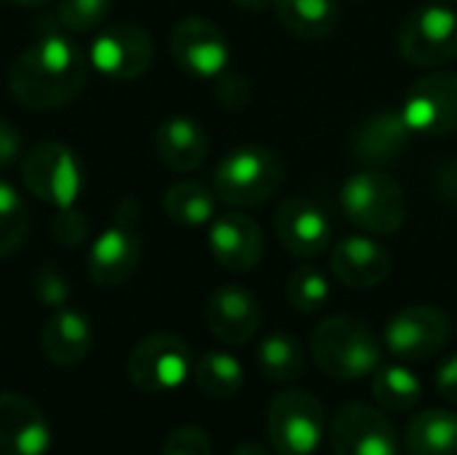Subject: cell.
I'll return each mask as SVG.
<instances>
[{
    "label": "cell",
    "instance_id": "41",
    "mask_svg": "<svg viewBox=\"0 0 457 455\" xmlns=\"http://www.w3.org/2000/svg\"><path fill=\"white\" fill-rule=\"evenodd\" d=\"M447 3H453V5H457V0H447Z\"/></svg>",
    "mask_w": 457,
    "mask_h": 455
},
{
    "label": "cell",
    "instance_id": "28",
    "mask_svg": "<svg viewBox=\"0 0 457 455\" xmlns=\"http://www.w3.org/2000/svg\"><path fill=\"white\" fill-rule=\"evenodd\" d=\"M195 386L212 400H230L244 386V367L228 351H206L193 365Z\"/></svg>",
    "mask_w": 457,
    "mask_h": 455
},
{
    "label": "cell",
    "instance_id": "30",
    "mask_svg": "<svg viewBox=\"0 0 457 455\" xmlns=\"http://www.w3.org/2000/svg\"><path fill=\"white\" fill-rule=\"evenodd\" d=\"M329 282L316 265H300L287 282V298L300 314H316L329 303Z\"/></svg>",
    "mask_w": 457,
    "mask_h": 455
},
{
    "label": "cell",
    "instance_id": "13",
    "mask_svg": "<svg viewBox=\"0 0 457 455\" xmlns=\"http://www.w3.org/2000/svg\"><path fill=\"white\" fill-rule=\"evenodd\" d=\"M169 48L177 67L195 78H217L230 62L225 32L204 16L179 19L171 29Z\"/></svg>",
    "mask_w": 457,
    "mask_h": 455
},
{
    "label": "cell",
    "instance_id": "9",
    "mask_svg": "<svg viewBox=\"0 0 457 455\" xmlns=\"http://www.w3.org/2000/svg\"><path fill=\"white\" fill-rule=\"evenodd\" d=\"M139 209L131 198L120 201L115 223L94 241L88 252V276L99 287L126 284L142 260V236L137 231Z\"/></svg>",
    "mask_w": 457,
    "mask_h": 455
},
{
    "label": "cell",
    "instance_id": "40",
    "mask_svg": "<svg viewBox=\"0 0 457 455\" xmlns=\"http://www.w3.org/2000/svg\"><path fill=\"white\" fill-rule=\"evenodd\" d=\"M5 3H13V5H40L46 0H5Z\"/></svg>",
    "mask_w": 457,
    "mask_h": 455
},
{
    "label": "cell",
    "instance_id": "4",
    "mask_svg": "<svg viewBox=\"0 0 457 455\" xmlns=\"http://www.w3.org/2000/svg\"><path fill=\"white\" fill-rule=\"evenodd\" d=\"M340 204L353 225L375 236H391L407 220V196L402 185L380 169L351 174L343 182Z\"/></svg>",
    "mask_w": 457,
    "mask_h": 455
},
{
    "label": "cell",
    "instance_id": "32",
    "mask_svg": "<svg viewBox=\"0 0 457 455\" xmlns=\"http://www.w3.org/2000/svg\"><path fill=\"white\" fill-rule=\"evenodd\" d=\"M161 455H212V440L201 426H179L166 437Z\"/></svg>",
    "mask_w": 457,
    "mask_h": 455
},
{
    "label": "cell",
    "instance_id": "17",
    "mask_svg": "<svg viewBox=\"0 0 457 455\" xmlns=\"http://www.w3.org/2000/svg\"><path fill=\"white\" fill-rule=\"evenodd\" d=\"M51 426L46 413L24 394H0V455H46Z\"/></svg>",
    "mask_w": 457,
    "mask_h": 455
},
{
    "label": "cell",
    "instance_id": "22",
    "mask_svg": "<svg viewBox=\"0 0 457 455\" xmlns=\"http://www.w3.org/2000/svg\"><path fill=\"white\" fill-rule=\"evenodd\" d=\"M155 150L171 172H195L209 156V134L198 121L171 115L155 131Z\"/></svg>",
    "mask_w": 457,
    "mask_h": 455
},
{
    "label": "cell",
    "instance_id": "19",
    "mask_svg": "<svg viewBox=\"0 0 457 455\" xmlns=\"http://www.w3.org/2000/svg\"><path fill=\"white\" fill-rule=\"evenodd\" d=\"M412 134L415 131L402 107H380L353 131L351 153L356 161L370 166L394 164L407 150Z\"/></svg>",
    "mask_w": 457,
    "mask_h": 455
},
{
    "label": "cell",
    "instance_id": "38",
    "mask_svg": "<svg viewBox=\"0 0 457 455\" xmlns=\"http://www.w3.org/2000/svg\"><path fill=\"white\" fill-rule=\"evenodd\" d=\"M236 8H241V11H249V13H260V11H265L268 5H273V0H230Z\"/></svg>",
    "mask_w": 457,
    "mask_h": 455
},
{
    "label": "cell",
    "instance_id": "23",
    "mask_svg": "<svg viewBox=\"0 0 457 455\" xmlns=\"http://www.w3.org/2000/svg\"><path fill=\"white\" fill-rule=\"evenodd\" d=\"M273 5L284 29L303 40H321L340 24L337 0H273Z\"/></svg>",
    "mask_w": 457,
    "mask_h": 455
},
{
    "label": "cell",
    "instance_id": "18",
    "mask_svg": "<svg viewBox=\"0 0 457 455\" xmlns=\"http://www.w3.org/2000/svg\"><path fill=\"white\" fill-rule=\"evenodd\" d=\"M209 249L225 271L249 274L260 265L265 255V236L252 217L241 212H228L222 217H214L209 231Z\"/></svg>",
    "mask_w": 457,
    "mask_h": 455
},
{
    "label": "cell",
    "instance_id": "24",
    "mask_svg": "<svg viewBox=\"0 0 457 455\" xmlns=\"http://www.w3.org/2000/svg\"><path fill=\"white\" fill-rule=\"evenodd\" d=\"M410 455H457V413L445 408L420 410L404 434Z\"/></svg>",
    "mask_w": 457,
    "mask_h": 455
},
{
    "label": "cell",
    "instance_id": "15",
    "mask_svg": "<svg viewBox=\"0 0 457 455\" xmlns=\"http://www.w3.org/2000/svg\"><path fill=\"white\" fill-rule=\"evenodd\" d=\"M273 225L281 247L300 260L321 255L332 241V223L327 212L305 196L284 198L273 215Z\"/></svg>",
    "mask_w": 457,
    "mask_h": 455
},
{
    "label": "cell",
    "instance_id": "8",
    "mask_svg": "<svg viewBox=\"0 0 457 455\" xmlns=\"http://www.w3.org/2000/svg\"><path fill=\"white\" fill-rule=\"evenodd\" d=\"M21 180L40 201L70 209L83 190V166L62 142H40L21 161Z\"/></svg>",
    "mask_w": 457,
    "mask_h": 455
},
{
    "label": "cell",
    "instance_id": "20",
    "mask_svg": "<svg viewBox=\"0 0 457 455\" xmlns=\"http://www.w3.org/2000/svg\"><path fill=\"white\" fill-rule=\"evenodd\" d=\"M329 263H332L335 276L351 290H375L394 271L391 252L375 239L361 236V233L340 239L332 247Z\"/></svg>",
    "mask_w": 457,
    "mask_h": 455
},
{
    "label": "cell",
    "instance_id": "25",
    "mask_svg": "<svg viewBox=\"0 0 457 455\" xmlns=\"http://www.w3.org/2000/svg\"><path fill=\"white\" fill-rule=\"evenodd\" d=\"M257 367L270 383H295L305 373V349L289 333H270L257 346Z\"/></svg>",
    "mask_w": 457,
    "mask_h": 455
},
{
    "label": "cell",
    "instance_id": "16",
    "mask_svg": "<svg viewBox=\"0 0 457 455\" xmlns=\"http://www.w3.org/2000/svg\"><path fill=\"white\" fill-rule=\"evenodd\" d=\"M204 316H206V327L212 330V335L225 346L249 343L260 333V324H262V308L257 298L238 284L217 287L206 300Z\"/></svg>",
    "mask_w": 457,
    "mask_h": 455
},
{
    "label": "cell",
    "instance_id": "27",
    "mask_svg": "<svg viewBox=\"0 0 457 455\" xmlns=\"http://www.w3.org/2000/svg\"><path fill=\"white\" fill-rule=\"evenodd\" d=\"M372 397L388 413H410L423 397V383L407 365H380L372 375Z\"/></svg>",
    "mask_w": 457,
    "mask_h": 455
},
{
    "label": "cell",
    "instance_id": "31",
    "mask_svg": "<svg viewBox=\"0 0 457 455\" xmlns=\"http://www.w3.org/2000/svg\"><path fill=\"white\" fill-rule=\"evenodd\" d=\"M112 0H59V19L72 32H91L110 16Z\"/></svg>",
    "mask_w": 457,
    "mask_h": 455
},
{
    "label": "cell",
    "instance_id": "2",
    "mask_svg": "<svg viewBox=\"0 0 457 455\" xmlns=\"http://www.w3.org/2000/svg\"><path fill=\"white\" fill-rule=\"evenodd\" d=\"M316 367L335 381H361L380 370L383 346L372 327L356 316H329L311 335Z\"/></svg>",
    "mask_w": 457,
    "mask_h": 455
},
{
    "label": "cell",
    "instance_id": "34",
    "mask_svg": "<svg viewBox=\"0 0 457 455\" xmlns=\"http://www.w3.org/2000/svg\"><path fill=\"white\" fill-rule=\"evenodd\" d=\"M214 94H217V99H220L228 110H241V107L249 102V97H252V91H249V80H246L244 75H238V72H228V70L217 75Z\"/></svg>",
    "mask_w": 457,
    "mask_h": 455
},
{
    "label": "cell",
    "instance_id": "37",
    "mask_svg": "<svg viewBox=\"0 0 457 455\" xmlns=\"http://www.w3.org/2000/svg\"><path fill=\"white\" fill-rule=\"evenodd\" d=\"M434 381H436L439 394H442L445 400H450V402H455L457 405V354L447 357V359L436 367Z\"/></svg>",
    "mask_w": 457,
    "mask_h": 455
},
{
    "label": "cell",
    "instance_id": "39",
    "mask_svg": "<svg viewBox=\"0 0 457 455\" xmlns=\"http://www.w3.org/2000/svg\"><path fill=\"white\" fill-rule=\"evenodd\" d=\"M230 455H268V451L260 442H241Z\"/></svg>",
    "mask_w": 457,
    "mask_h": 455
},
{
    "label": "cell",
    "instance_id": "11",
    "mask_svg": "<svg viewBox=\"0 0 457 455\" xmlns=\"http://www.w3.org/2000/svg\"><path fill=\"white\" fill-rule=\"evenodd\" d=\"M335 455H399V434L388 416L372 405H343L329 424Z\"/></svg>",
    "mask_w": 457,
    "mask_h": 455
},
{
    "label": "cell",
    "instance_id": "1",
    "mask_svg": "<svg viewBox=\"0 0 457 455\" xmlns=\"http://www.w3.org/2000/svg\"><path fill=\"white\" fill-rule=\"evenodd\" d=\"M86 56L64 35H46L27 46L8 72L11 94L29 110H54L72 102L86 86Z\"/></svg>",
    "mask_w": 457,
    "mask_h": 455
},
{
    "label": "cell",
    "instance_id": "26",
    "mask_svg": "<svg viewBox=\"0 0 457 455\" xmlns=\"http://www.w3.org/2000/svg\"><path fill=\"white\" fill-rule=\"evenodd\" d=\"M163 209H166L171 223L187 225V228H198V225H206L214 217V212H217V193H214V188H206L201 182L182 180V182H174L166 190Z\"/></svg>",
    "mask_w": 457,
    "mask_h": 455
},
{
    "label": "cell",
    "instance_id": "10",
    "mask_svg": "<svg viewBox=\"0 0 457 455\" xmlns=\"http://www.w3.org/2000/svg\"><path fill=\"white\" fill-rule=\"evenodd\" d=\"M453 324L436 306H407L396 311L383 333L386 349L402 362H423L436 357L450 341Z\"/></svg>",
    "mask_w": 457,
    "mask_h": 455
},
{
    "label": "cell",
    "instance_id": "7",
    "mask_svg": "<svg viewBox=\"0 0 457 455\" xmlns=\"http://www.w3.org/2000/svg\"><path fill=\"white\" fill-rule=\"evenodd\" d=\"M190 370V346L174 333H153L142 338L126 359L129 381L145 394H166L179 389Z\"/></svg>",
    "mask_w": 457,
    "mask_h": 455
},
{
    "label": "cell",
    "instance_id": "21",
    "mask_svg": "<svg viewBox=\"0 0 457 455\" xmlns=\"http://www.w3.org/2000/svg\"><path fill=\"white\" fill-rule=\"evenodd\" d=\"M94 343V330L86 314L75 308H59L40 330V351L56 367L80 365Z\"/></svg>",
    "mask_w": 457,
    "mask_h": 455
},
{
    "label": "cell",
    "instance_id": "35",
    "mask_svg": "<svg viewBox=\"0 0 457 455\" xmlns=\"http://www.w3.org/2000/svg\"><path fill=\"white\" fill-rule=\"evenodd\" d=\"M51 231L62 244L78 247L88 236V223H86V215H80L70 206V209H59V215L51 223Z\"/></svg>",
    "mask_w": 457,
    "mask_h": 455
},
{
    "label": "cell",
    "instance_id": "3",
    "mask_svg": "<svg viewBox=\"0 0 457 455\" xmlns=\"http://www.w3.org/2000/svg\"><path fill=\"white\" fill-rule=\"evenodd\" d=\"M284 182V161L262 145H244L222 156L214 169V193L228 206H260Z\"/></svg>",
    "mask_w": 457,
    "mask_h": 455
},
{
    "label": "cell",
    "instance_id": "14",
    "mask_svg": "<svg viewBox=\"0 0 457 455\" xmlns=\"http://www.w3.org/2000/svg\"><path fill=\"white\" fill-rule=\"evenodd\" d=\"M153 38L131 21L104 27L91 46V64L112 80H134L153 64Z\"/></svg>",
    "mask_w": 457,
    "mask_h": 455
},
{
    "label": "cell",
    "instance_id": "36",
    "mask_svg": "<svg viewBox=\"0 0 457 455\" xmlns=\"http://www.w3.org/2000/svg\"><path fill=\"white\" fill-rule=\"evenodd\" d=\"M21 153V137L19 131L13 129V123H8L3 115H0V169L13 164Z\"/></svg>",
    "mask_w": 457,
    "mask_h": 455
},
{
    "label": "cell",
    "instance_id": "6",
    "mask_svg": "<svg viewBox=\"0 0 457 455\" xmlns=\"http://www.w3.org/2000/svg\"><path fill=\"white\" fill-rule=\"evenodd\" d=\"M399 54L415 67H442L457 56V8L453 3H423L399 27Z\"/></svg>",
    "mask_w": 457,
    "mask_h": 455
},
{
    "label": "cell",
    "instance_id": "12",
    "mask_svg": "<svg viewBox=\"0 0 457 455\" xmlns=\"http://www.w3.org/2000/svg\"><path fill=\"white\" fill-rule=\"evenodd\" d=\"M415 134L447 137L457 131V72L436 70L418 78L402 105Z\"/></svg>",
    "mask_w": 457,
    "mask_h": 455
},
{
    "label": "cell",
    "instance_id": "29",
    "mask_svg": "<svg viewBox=\"0 0 457 455\" xmlns=\"http://www.w3.org/2000/svg\"><path fill=\"white\" fill-rule=\"evenodd\" d=\"M29 212L19 193L0 180V260L11 257L27 239Z\"/></svg>",
    "mask_w": 457,
    "mask_h": 455
},
{
    "label": "cell",
    "instance_id": "5",
    "mask_svg": "<svg viewBox=\"0 0 457 455\" xmlns=\"http://www.w3.org/2000/svg\"><path fill=\"white\" fill-rule=\"evenodd\" d=\"M327 432V413L316 394L287 389L270 400L268 437L276 455H316Z\"/></svg>",
    "mask_w": 457,
    "mask_h": 455
},
{
    "label": "cell",
    "instance_id": "33",
    "mask_svg": "<svg viewBox=\"0 0 457 455\" xmlns=\"http://www.w3.org/2000/svg\"><path fill=\"white\" fill-rule=\"evenodd\" d=\"M35 292L46 306H64L67 295H70V284L64 279V274H59L54 265H43L35 276Z\"/></svg>",
    "mask_w": 457,
    "mask_h": 455
}]
</instances>
